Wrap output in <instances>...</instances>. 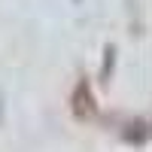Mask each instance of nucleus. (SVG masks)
Listing matches in <instances>:
<instances>
[{
    "instance_id": "nucleus-1",
    "label": "nucleus",
    "mask_w": 152,
    "mask_h": 152,
    "mask_svg": "<svg viewBox=\"0 0 152 152\" xmlns=\"http://www.w3.org/2000/svg\"><path fill=\"white\" fill-rule=\"evenodd\" d=\"M73 113H76V119H94V113H97L91 85H88L85 79H79L76 88H73Z\"/></svg>"
}]
</instances>
